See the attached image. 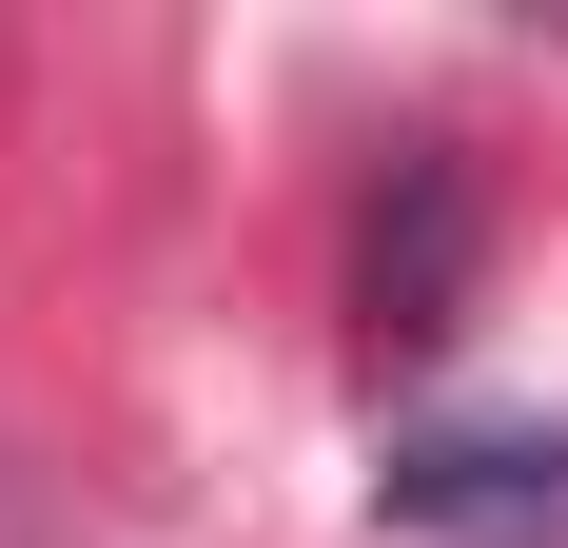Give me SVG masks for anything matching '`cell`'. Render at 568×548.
<instances>
[{
    "label": "cell",
    "instance_id": "cell-1",
    "mask_svg": "<svg viewBox=\"0 0 568 548\" xmlns=\"http://www.w3.org/2000/svg\"><path fill=\"white\" fill-rule=\"evenodd\" d=\"M373 509H393V529H432V548H529V529H568V432L393 450V470H373Z\"/></svg>",
    "mask_w": 568,
    "mask_h": 548
}]
</instances>
